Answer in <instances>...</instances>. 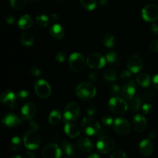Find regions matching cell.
<instances>
[{
    "label": "cell",
    "mask_w": 158,
    "mask_h": 158,
    "mask_svg": "<svg viewBox=\"0 0 158 158\" xmlns=\"http://www.w3.org/2000/svg\"><path fill=\"white\" fill-rule=\"evenodd\" d=\"M64 131L66 135L70 138H76L80 135V129L73 123H66L64 127Z\"/></svg>",
    "instance_id": "603a6c76"
},
{
    "label": "cell",
    "mask_w": 158,
    "mask_h": 158,
    "mask_svg": "<svg viewBox=\"0 0 158 158\" xmlns=\"http://www.w3.org/2000/svg\"><path fill=\"white\" fill-rule=\"evenodd\" d=\"M115 140L108 136H103L97 143V148L100 154H108L114 151L115 148Z\"/></svg>",
    "instance_id": "8992f818"
},
{
    "label": "cell",
    "mask_w": 158,
    "mask_h": 158,
    "mask_svg": "<svg viewBox=\"0 0 158 158\" xmlns=\"http://www.w3.org/2000/svg\"><path fill=\"white\" fill-rule=\"evenodd\" d=\"M62 149L56 143H49L44 147L43 150V158H60Z\"/></svg>",
    "instance_id": "4fadbf2b"
},
{
    "label": "cell",
    "mask_w": 158,
    "mask_h": 158,
    "mask_svg": "<svg viewBox=\"0 0 158 158\" xmlns=\"http://www.w3.org/2000/svg\"><path fill=\"white\" fill-rule=\"evenodd\" d=\"M86 113L89 117H93L97 113V107L94 103H89L86 107Z\"/></svg>",
    "instance_id": "d590c367"
},
{
    "label": "cell",
    "mask_w": 158,
    "mask_h": 158,
    "mask_svg": "<svg viewBox=\"0 0 158 158\" xmlns=\"http://www.w3.org/2000/svg\"><path fill=\"white\" fill-rule=\"evenodd\" d=\"M86 60L81 53L74 52L69 57V66L73 72L79 73L83 70Z\"/></svg>",
    "instance_id": "5b68a950"
},
{
    "label": "cell",
    "mask_w": 158,
    "mask_h": 158,
    "mask_svg": "<svg viewBox=\"0 0 158 158\" xmlns=\"http://www.w3.org/2000/svg\"><path fill=\"white\" fill-rule=\"evenodd\" d=\"M29 94L27 90H25V89H23V90H20L19 92L17 93L16 94V98L17 100H19V101H23V100H26L29 98Z\"/></svg>",
    "instance_id": "8d00e7d4"
},
{
    "label": "cell",
    "mask_w": 158,
    "mask_h": 158,
    "mask_svg": "<svg viewBox=\"0 0 158 158\" xmlns=\"http://www.w3.org/2000/svg\"><path fill=\"white\" fill-rule=\"evenodd\" d=\"M35 21H36L37 25H38L40 27L44 28L46 27V26L49 25V17L46 15H40L36 17Z\"/></svg>",
    "instance_id": "d6a6232c"
},
{
    "label": "cell",
    "mask_w": 158,
    "mask_h": 158,
    "mask_svg": "<svg viewBox=\"0 0 158 158\" xmlns=\"http://www.w3.org/2000/svg\"><path fill=\"white\" fill-rule=\"evenodd\" d=\"M102 43L103 46H105L107 48H112L115 45V39L114 36L110 33L103 34V37H102Z\"/></svg>",
    "instance_id": "f1b7e54d"
},
{
    "label": "cell",
    "mask_w": 158,
    "mask_h": 158,
    "mask_svg": "<svg viewBox=\"0 0 158 158\" xmlns=\"http://www.w3.org/2000/svg\"><path fill=\"white\" fill-rule=\"evenodd\" d=\"M58 1H61V0H58Z\"/></svg>",
    "instance_id": "6125c7cd"
},
{
    "label": "cell",
    "mask_w": 158,
    "mask_h": 158,
    "mask_svg": "<svg viewBox=\"0 0 158 158\" xmlns=\"http://www.w3.org/2000/svg\"><path fill=\"white\" fill-rule=\"evenodd\" d=\"M33 25V20L29 15H23L18 21V26L19 29L26 30L30 29Z\"/></svg>",
    "instance_id": "cb8c5ba5"
},
{
    "label": "cell",
    "mask_w": 158,
    "mask_h": 158,
    "mask_svg": "<svg viewBox=\"0 0 158 158\" xmlns=\"http://www.w3.org/2000/svg\"><path fill=\"white\" fill-rule=\"evenodd\" d=\"M27 0H10V6L15 10H20L26 6Z\"/></svg>",
    "instance_id": "836d02e7"
},
{
    "label": "cell",
    "mask_w": 158,
    "mask_h": 158,
    "mask_svg": "<svg viewBox=\"0 0 158 158\" xmlns=\"http://www.w3.org/2000/svg\"><path fill=\"white\" fill-rule=\"evenodd\" d=\"M103 77L107 82L115 81L117 78V71L111 67L106 68L103 72Z\"/></svg>",
    "instance_id": "f546056e"
},
{
    "label": "cell",
    "mask_w": 158,
    "mask_h": 158,
    "mask_svg": "<svg viewBox=\"0 0 158 158\" xmlns=\"http://www.w3.org/2000/svg\"><path fill=\"white\" fill-rule=\"evenodd\" d=\"M142 111L145 114H150L152 113L153 111V106L150 103H145L142 106Z\"/></svg>",
    "instance_id": "7bdbcfd3"
},
{
    "label": "cell",
    "mask_w": 158,
    "mask_h": 158,
    "mask_svg": "<svg viewBox=\"0 0 158 158\" xmlns=\"http://www.w3.org/2000/svg\"><path fill=\"white\" fill-rule=\"evenodd\" d=\"M120 78L123 80H128L131 79V72L130 70H123L120 74Z\"/></svg>",
    "instance_id": "ee69618b"
},
{
    "label": "cell",
    "mask_w": 158,
    "mask_h": 158,
    "mask_svg": "<svg viewBox=\"0 0 158 158\" xmlns=\"http://www.w3.org/2000/svg\"><path fill=\"white\" fill-rule=\"evenodd\" d=\"M99 78V75L97 74V73L94 72V73H90L88 75V79L90 80L91 82H97V80Z\"/></svg>",
    "instance_id": "c3c4849f"
},
{
    "label": "cell",
    "mask_w": 158,
    "mask_h": 158,
    "mask_svg": "<svg viewBox=\"0 0 158 158\" xmlns=\"http://www.w3.org/2000/svg\"><path fill=\"white\" fill-rule=\"evenodd\" d=\"M23 142L27 149L35 150L40 146V137L36 131H28L25 133L23 137Z\"/></svg>",
    "instance_id": "277c9868"
},
{
    "label": "cell",
    "mask_w": 158,
    "mask_h": 158,
    "mask_svg": "<svg viewBox=\"0 0 158 158\" xmlns=\"http://www.w3.org/2000/svg\"><path fill=\"white\" fill-rule=\"evenodd\" d=\"M152 83L153 85H154V87L157 90H158V74H157V75H155L153 77Z\"/></svg>",
    "instance_id": "f907efd6"
},
{
    "label": "cell",
    "mask_w": 158,
    "mask_h": 158,
    "mask_svg": "<svg viewBox=\"0 0 158 158\" xmlns=\"http://www.w3.org/2000/svg\"><path fill=\"white\" fill-rule=\"evenodd\" d=\"M150 49L154 52H158V40H154L151 41L149 44Z\"/></svg>",
    "instance_id": "f6af8a7d"
},
{
    "label": "cell",
    "mask_w": 158,
    "mask_h": 158,
    "mask_svg": "<svg viewBox=\"0 0 158 158\" xmlns=\"http://www.w3.org/2000/svg\"><path fill=\"white\" fill-rule=\"evenodd\" d=\"M127 104L131 111H137L141 106V99L138 96H134L128 100Z\"/></svg>",
    "instance_id": "4316f807"
},
{
    "label": "cell",
    "mask_w": 158,
    "mask_h": 158,
    "mask_svg": "<svg viewBox=\"0 0 158 158\" xmlns=\"http://www.w3.org/2000/svg\"><path fill=\"white\" fill-rule=\"evenodd\" d=\"M16 95L11 90L3 91L0 96V101L4 105L9 106L12 109H15L16 107Z\"/></svg>",
    "instance_id": "2e32d148"
},
{
    "label": "cell",
    "mask_w": 158,
    "mask_h": 158,
    "mask_svg": "<svg viewBox=\"0 0 158 158\" xmlns=\"http://www.w3.org/2000/svg\"><path fill=\"white\" fill-rule=\"evenodd\" d=\"M61 149L66 155L74 158L82 157V151L79 149L77 145L73 144L67 140H63L61 143Z\"/></svg>",
    "instance_id": "7c38bea8"
},
{
    "label": "cell",
    "mask_w": 158,
    "mask_h": 158,
    "mask_svg": "<svg viewBox=\"0 0 158 158\" xmlns=\"http://www.w3.org/2000/svg\"><path fill=\"white\" fill-rule=\"evenodd\" d=\"M80 3L86 10L92 11L97 6V0H80Z\"/></svg>",
    "instance_id": "1f68e13d"
},
{
    "label": "cell",
    "mask_w": 158,
    "mask_h": 158,
    "mask_svg": "<svg viewBox=\"0 0 158 158\" xmlns=\"http://www.w3.org/2000/svg\"><path fill=\"white\" fill-rule=\"evenodd\" d=\"M100 6H107V4H108V1L107 0H100Z\"/></svg>",
    "instance_id": "9f6ffc18"
},
{
    "label": "cell",
    "mask_w": 158,
    "mask_h": 158,
    "mask_svg": "<svg viewBox=\"0 0 158 158\" xmlns=\"http://www.w3.org/2000/svg\"><path fill=\"white\" fill-rule=\"evenodd\" d=\"M29 2H31L32 4H37V3L40 2V0H29Z\"/></svg>",
    "instance_id": "680465c9"
},
{
    "label": "cell",
    "mask_w": 158,
    "mask_h": 158,
    "mask_svg": "<svg viewBox=\"0 0 158 158\" xmlns=\"http://www.w3.org/2000/svg\"><path fill=\"white\" fill-rule=\"evenodd\" d=\"M80 114V106L75 102L68 103L63 112V121L65 123H71L78 119Z\"/></svg>",
    "instance_id": "3957f363"
},
{
    "label": "cell",
    "mask_w": 158,
    "mask_h": 158,
    "mask_svg": "<svg viewBox=\"0 0 158 158\" xmlns=\"http://www.w3.org/2000/svg\"><path fill=\"white\" fill-rule=\"evenodd\" d=\"M136 90H137V88H136L134 81L131 80L122 88L121 95L123 98L129 100L130 99H131L132 97H134L135 96Z\"/></svg>",
    "instance_id": "e0dca14e"
},
{
    "label": "cell",
    "mask_w": 158,
    "mask_h": 158,
    "mask_svg": "<svg viewBox=\"0 0 158 158\" xmlns=\"http://www.w3.org/2000/svg\"><path fill=\"white\" fill-rule=\"evenodd\" d=\"M29 129H30V131H36L37 132V131L40 130V124L38 123V122L34 121V120H31V121L29 122Z\"/></svg>",
    "instance_id": "bcb514c9"
},
{
    "label": "cell",
    "mask_w": 158,
    "mask_h": 158,
    "mask_svg": "<svg viewBox=\"0 0 158 158\" xmlns=\"http://www.w3.org/2000/svg\"><path fill=\"white\" fill-rule=\"evenodd\" d=\"M55 59H56V60L58 62V63H64L66 60V54L64 53V52H58V53L56 55Z\"/></svg>",
    "instance_id": "60d3db41"
},
{
    "label": "cell",
    "mask_w": 158,
    "mask_h": 158,
    "mask_svg": "<svg viewBox=\"0 0 158 158\" xmlns=\"http://www.w3.org/2000/svg\"><path fill=\"white\" fill-rule=\"evenodd\" d=\"M102 122H103V124H104L105 126H107V127L111 126V125L114 123V119H113V117L110 115L104 116V117L102 118Z\"/></svg>",
    "instance_id": "74e56055"
},
{
    "label": "cell",
    "mask_w": 158,
    "mask_h": 158,
    "mask_svg": "<svg viewBox=\"0 0 158 158\" xmlns=\"http://www.w3.org/2000/svg\"><path fill=\"white\" fill-rule=\"evenodd\" d=\"M24 158H35V155L32 151H27L25 154Z\"/></svg>",
    "instance_id": "db71d44e"
},
{
    "label": "cell",
    "mask_w": 158,
    "mask_h": 158,
    "mask_svg": "<svg viewBox=\"0 0 158 158\" xmlns=\"http://www.w3.org/2000/svg\"><path fill=\"white\" fill-rule=\"evenodd\" d=\"M82 131L87 136H97L100 132V123L92 117H84L80 123Z\"/></svg>",
    "instance_id": "7a4b0ae2"
},
{
    "label": "cell",
    "mask_w": 158,
    "mask_h": 158,
    "mask_svg": "<svg viewBox=\"0 0 158 158\" xmlns=\"http://www.w3.org/2000/svg\"><path fill=\"white\" fill-rule=\"evenodd\" d=\"M77 145L79 149L84 153H89L94 149V143L86 137H80L77 140Z\"/></svg>",
    "instance_id": "ffe728a7"
},
{
    "label": "cell",
    "mask_w": 158,
    "mask_h": 158,
    "mask_svg": "<svg viewBox=\"0 0 158 158\" xmlns=\"http://www.w3.org/2000/svg\"><path fill=\"white\" fill-rule=\"evenodd\" d=\"M105 59H106V61L110 64H117L119 61V56L114 51H110L106 54Z\"/></svg>",
    "instance_id": "4dcf8cb0"
},
{
    "label": "cell",
    "mask_w": 158,
    "mask_h": 158,
    "mask_svg": "<svg viewBox=\"0 0 158 158\" xmlns=\"http://www.w3.org/2000/svg\"><path fill=\"white\" fill-rule=\"evenodd\" d=\"M151 30L153 33L158 34V24H157V23H153L151 26Z\"/></svg>",
    "instance_id": "816d5d0a"
},
{
    "label": "cell",
    "mask_w": 158,
    "mask_h": 158,
    "mask_svg": "<svg viewBox=\"0 0 158 158\" xmlns=\"http://www.w3.org/2000/svg\"><path fill=\"white\" fill-rule=\"evenodd\" d=\"M62 120V115L60 111L58 110H54L49 114V122L52 125H57L60 123Z\"/></svg>",
    "instance_id": "83f0119b"
},
{
    "label": "cell",
    "mask_w": 158,
    "mask_h": 158,
    "mask_svg": "<svg viewBox=\"0 0 158 158\" xmlns=\"http://www.w3.org/2000/svg\"><path fill=\"white\" fill-rule=\"evenodd\" d=\"M155 97V94L152 90H147L143 93V98L145 100H151Z\"/></svg>",
    "instance_id": "b9f144b4"
},
{
    "label": "cell",
    "mask_w": 158,
    "mask_h": 158,
    "mask_svg": "<svg viewBox=\"0 0 158 158\" xmlns=\"http://www.w3.org/2000/svg\"><path fill=\"white\" fill-rule=\"evenodd\" d=\"M139 151L144 157H149L153 154L154 151V144L148 139L141 140L139 144Z\"/></svg>",
    "instance_id": "d6986e66"
},
{
    "label": "cell",
    "mask_w": 158,
    "mask_h": 158,
    "mask_svg": "<svg viewBox=\"0 0 158 158\" xmlns=\"http://www.w3.org/2000/svg\"><path fill=\"white\" fill-rule=\"evenodd\" d=\"M49 34L52 38L60 40L63 39L65 35V29L61 25L56 23L53 24L49 29Z\"/></svg>",
    "instance_id": "7402d4cb"
},
{
    "label": "cell",
    "mask_w": 158,
    "mask_h": 158,
    "mask_svg": "<svg viewBox=\"0 0 158 158\" xmlns=\"http://www.w3.org/2000/svg\"><path fill=\"white\" fill-rule=\"evenodd\" d=\"M106 59L99 52L91 53L86 59V65L91 69H101L106 64Z\"/></svg>",
    "instance_id": "ba28073f"
},
{
    "label": "cell",
    "mask_w": 158,
    "mask_h": 158,
    "mask_svg": "<svg viewBox=\"0 0 158 158\" xmlns=\"http://www.w3.org/2000/svg\"><path fill=\"white\" fill-rule=\"evenodd\" d=\"M133 124H134V128L135 131L138 133L143 132L148 127V121H147L146 118L140 114L134 116V119H133Z\"/></svg>",
    "instance_id": "ac0fdd59"
},
{
    "label": "cell",
    "mask_w": 158,
    "mask_h": 158,
    "mask_svg": "<svg viewBox=\"0 0 158 158\" xmlns=\"http://www.w3.org/2000/svg\"><path fill=\"white\" fill-rule=\"evenodd\" d=\"M110 158H127L126 153L123 152V151H116L114 152H113V154H111Z\"/></svg>",
    "instance_id": "f35d334b"
},
{
    "label": "cell",
    "mask_w": 158,
    "mask_h": 158,
    "mask_svg": "<svg viewBox=\"0 0 158 158\" xmlns=\"http://www.w3.org/2000/svg\"><path fill=\"white\" fill-rule=\"evenodd\" d=\"M5 20H6V23L9 25H13L14 23H15V19H14L13 15H10V14L6 15V18H5Z\"/></svg>",
    "instance_id": "681fc988"
},
{
    "label": "cell",
    "mask_w": 158,
    "mask_h": 158,
    "mask_svg": "<svg viewBox=\"0 0 158 158\" xmlns=\"http://www.w3.org/2000/svg\"><path fill=\"white\" fill-rule=\"evenodd\" d=\"M127 66L131 73H138L143 67V60L139 56L134 55L129 58Z\"/></svg>",
    "instance_id": "9a60e30c"
},
{
    "label": "cell",
    "mask_w": 158,
    "mask_h": 158,
    "mask_svg": "<svg viewBox=\"0 0 158 158\" xmlns=\"http://www.w3.org/2000/svg\"><path fill=\"white\" fill-rule=\"evenodd\" d=\"M87 158H100V157L99 154H96V153H94V154H91L90 155L88 156Z\"/></svg>",
    "instance_id": "6f0895ef"
},
{
    "label": "cell",
    "mask_w": 158,
    "mask_h": 158,
    "mask_svg": "<svg viewBox=\"0 0 158 158\" xmlns=\"http://www.w3.org/2000/svg\"><path fill=\"white\" fill-rule=\"evenodd\" d=\"M11 158H22V157H21V156H19V155H14V156H12Z\"/></svg>",
    "instance_id": "91938a15"
},
{
    "label": "cell",
    "mask_w": 158,
    "mask_h": 158,
    "mask_svg": "<svg viewBox=\"0 0 158 158\" xmlns=\"http://www.w3.org/2000/svg\"><path fill=\"white\" fill-rule=\"evenodd\" d=\"M51 86L45 80H39L35 83V92L40 98H47L51 94Z\"/></svg>",
    "instance_id": "30bf717a"
},
{
    "label": "cell",
    "mask_w": 158,
    "mask_h": 158,
    "mask_svg": "<svg viewBox=\"0 0 158 158\" xmlns=\"http://www.w3.org/2000/svg\"><path fill=\"white\" fill-rule=\"evenodd\" d=\"M114 128L115 132L120 136H127L131 131V127L129 121L121 117L114 120Z\"/></svg>",
    "instance_id": "9c48e42d"
},
{
    "label": "cell",
    "mask_w": 158,
    "mask_h": 158,
    "mask_svg": "<svg viewBox=\"0 0 158 158\" xmlns=\"http://www.w3.org/2000/svg\"><path fill=\"white\" fill-rule=\"evenodd\" d=\"M20 42L26 47H30L34 44V37L29 32H23L20 35Z\"/></svg>",
    "instance_id": "d4e9b609"
},
{
    "label": "cell",
    "mask_w": 158,
    "mask_h": 158,
    "mask_svg": "<svg viewBox=\"0 0 158 158\" xmlns=\"http://www.w3.org/2000/svg\"><path fill=\"white\" fill-rule=\"evenodd\" d=\"M137 83L142 87H148L151 84V78L149 75L145 73H140L137 77Z\"/></svg>",
    "instance_id": "484cf974"
},
{
    "label": "cell",
    "mask_w": 158,
    "mask_h": 158,
    "mask_svg": "<svg viewBox=\"0 0 158 158\" xmlns=\"http://www.w3.org/2000/svg\"><path fill=\"white\" fill-rule=\"evenodd\" d=\"M77 96L82 100H89L97 94V88L93 83L83 82L76 88Z\"/></svg>",
    "instance_id": "6da1fadb"
},
{
    "label": "cell",
    "mask_w": 158,
    "mask_h": 158,
    "mask_svg": "<svg viewBox=\"0 0 158 158\" xmlns=\"http://www.w3.org/2000/svg\"><path fill=\"white\" fill-rule=\"evenodd\" d=\"M21 146H22L21 139H20L19 137H12V140H11V143H10L11 149L14 151H18V150L20 149Z\"/></svg>",
    "instance_id": "e575fe53"
},
{
    "label": "cell",
    "mask_w": 158,
    "mask_h": 158,
    "mask_svg": "<svg viewBox=\"0 0 158 158\" xmlns=\"http://www.w3.org/2000/svg\"><path fill=\"white\" fill-rule=\"evenodd\" d=\"M110 110L117 114H123L128 109V104L124 100L118 97H112L108 103Z\"/></svg>",
    "instance_id": "52a82bcc"
},
{
    "label": "cell",
    "mask_w": 158,
    "mask_h": 158,
    "mask_svg": "<svg viewBox=\"0 0 158 158\" xmlns=\"http://www.w3.org/2000/svg\"><path fill=\"white\" fill-rule=\"evenodd\" d=\"M156 136H157V131H156L153 130V131H151V132H150L149 137L151 139H154L156 137Z\"/></svg>",
    "instance_id": "11a10c76"
},
{
    "label": "cell",
    "mask_w": 158,
    "mask_h": 158,
    "mask_svg": "<svg viewBox=\"0 0 158 158\" xmlns=\"http://www.w3.org/2000/svg\"><path fill=\"white\" fill-rule=\"evenodd\" d=\"M142 17L146 22H154L158 19V6L150 4L142 9Z\"/></svg>",
    "instance_id": "8fae6325"
},
{
    "label": "cell",
    "mask_w": 158,
    "mask_h": 158,
    "mask_svg": "<svg viewBox=\"0 0 158 158\" xmlns=\"http://www.w3.org/2000/svg\"><path fill=\"white\" fill-rule=\"evenodd\" d=\"M64 158H69V157H64Z\"/></svg>",
    "instance_id": "94428289"
},
{
    "label": "cell",
    "mask_w": 158,
    "mask_h": 158,
    "mask_svg": "<svg viewBox=\"0 0 158 158\" xmlns=\"http://www.w3.org/2000/svg\"><path fill=\"white\" fill-rule=\"evenodd\" d=\"M30 73L31 75H32L33 77H40V76L41 75L42 72L39 67H37V66H32V67L30 69Z\"/></svg>",
    "instance_id": "7dc6e473"
},
{
    "label": "cell",
    "mask_w": 158,
    "mask_h": 158,
    "mask_svg": "<svg viewBox=\"0 0 158 158\" xmlns=\"http://www.w3.org/2000/svg\"><path fill=\"white\" fill-rule=\"evenodd\" d=\"M37 113L36 106L33 103H26L21 109V117L26 121H31Z\"/></svg>",
    "instance_id": "5bb4252c"
},
{
    "label": "cell",
    "mask_w": 158,
    "mask_h": 158,
    "mask_svg": "<svg viewBox=\"0 0 158 158\" xmlns=\"http://www.w3.org/2000/svg\"><path fill=\"white\" fill-rule=\"evenodd\" d=\"M50 19H51V21L52 22V23H54V24H56V23H57V22H58V20H59V16H58V15H57V14H52V15H51V17H50Z\"/></svg>",
    "instance_id": "f5cc1de1"
},
{
    "label": "cell",
    "mask_w": 158,
    "mask_h": 158,
    "mask_svg": "<svg viewBox=\"0 0 158 158\" xmlns=\"http://www.w3.org/2000/svg\"><path fill=\"white\" fill-rule=\"evenodd\" d=\"M3 124L8 127H15L21 124V120L16 115L12 114H7L2 117V120Z\"/></svg>",
    "instance_id": "44dd1931"
},
{
    "label": "cell",
    "mask_w": 158,
    "mask_h": 158,
    "mask_svg": "<svg viewBox=\"0 0 158 158\" xmlns=\"http://www.w3.org/2000/svg\"><path fill=\"white\" fill-rule=\"evenodd\" d=\"M121 90L122 89H120V86L117 84H114L110 86V94H113L114 96H117L118 94H121Z\"/></svg>",
    "instance_id": "ab89813d"
}]
</instances>
